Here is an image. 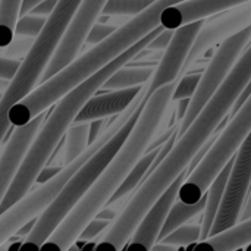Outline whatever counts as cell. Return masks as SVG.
<instances>
[{"label": "cell", "instance_id": "obj_9", "mask_svg": "<svg viewBox=\"0 0 251 251\" xmlns=\"http://www.w3.org/2000/svg\"><path fill=\"white\" fill-rule=\"evenodd\" d=\"M250 188L251 132L243 141L237 153L234 154V163L229 172V178H228V182L222 196V201L218 209L209 237L231 228L234 224L240 221Z\"/></svg>", "mask_w": 251, "mask_h": 251}, {"label": "cell", "instance_id": "obj_7", "mask_svg": "<svg viewBox=\"0 0 251 251\" xmlns=\"http://www.w3.org/2000/svg\"><path fill=\"white\" fill-rule=\"evenodd\" d=\"M251 132V94L241 107L229 118V122L219 132L215 143L210 146L201 162L187 176L178 191V200L191 204L199 201L210 182L237 153L243 141Z\"/></svg>", "mask_w": 251, "mask_h": 251}, {"label": "cell", "instance_id": "obj_26", "mask_svg": "<svg viewBox=\"0 0 251 251\" xmlns=\"http://www.w3.org/2000/svg\"><path fill=\"white\" fill-rule=\"evenodd\" d=\"M47 18L46 16H40V15H32V13L21 15L18 18V22H16V26H15V35L35 38L40 34V31L43 29Z\"/></svg>", "mask_w": 251, "mask_h": 251}, {"label": "cell", "instance_id": "obj_6", "mask_svg": "<svg viewBox=\"0 0 251 251\" xmlns=\"http://www.w3.org/2000/svg\"><path fill=\"white\" fill-rule=\"evenodd\" d=\"M146 91H147V82L143 85V88L140 90V93L135 96V99L132 100V103L118 115V118H115L100 134V137L88 146V149L79 154L74 162L65 165L60 172L53 176L50 181L40 184L38 188H35L34 191H28L25 196H22L16 203H13L9 209H6L3 213H0V244H3L4 241H7L10 237H13L24 225H26L29 221L38 218L46 207L54 200V197L59 194V191L62 190V187L65 185V182L71 178V175L99 149L124 124L125 121L132 115V112L140 106V103L146 99Z\"/></svg>", "mask_w": 251, "mask_h": 251}, {"label": "cell", "instance_id": "obj_10", "mask_svg": "<svg viewBox=\"0 0 251 251\" xmlns=\"http://www.w3.org/2000/svg\"><path fill=\"white\" fill-rule=\"evenodd\" d=\"M106 1L107 0H81L78 3L71 21L68 22L62 34L59 44L56 46L53 56L50 57L38 81L40 84L51 78L54 74L62 71L65 66H68L72 60L78 57V53L85 44L87 35L94 26L97 18L100 16Z\"/></svg>", "mask_w": 251, "mask_h": 251}, {"label": "cell", "instance_id": "obj_3", "mask_svg": "<svg viewBox=\"0 0 251 251\" xmlns=\"http://www.w3.org/2000/svg\"><path fill=\"white\" fill-rule=\"evenodd\" d=\"M162 29H165L162 25L154 28L151 32L144 35L141 40H138L135 44H132L129 49H126L118 57L110 60L106 66L94 72L91 76L79 82L76 87H74L71 91H68L56 101V107L53 109L50 116L43 121L38 132L35 134L32 143L29 144L28 151L16 172V176L12 181V185L0 204V213L9 209L13 203H16L22 196H25L31 190V187L35 184L38 172L47 165L49 159L51 157L53 151L56 150L60 140L66 134L68 128L75 121L82 106L101 88L103 82L115 71L126 65L135 56H138Z\"/></svg>", "mask_w": 251, "mask_h": 251}, {"label": "cell", "instance_id": "obj_13", "mask_svg": "<svg viewBox=\"0 0 251 251\" xmlns=\"http://www.w3.org/2000/svg\"><path fill=\"white\" fill-rule=\"evenodd\" d=\"M190 174L191 171L188 168L184 172H181L174 179V182L162 193V196L151 204V207L146 212V215L137 225L135 231L132 232L128 249H144V250L153 249L154 243L159 240V234L168 218V213L174 201L178 199V191Z\"/></svg>", "mask_w": 251, "mask_h": 251}, {"label": "cell", "instance_id": "obj_21", "mask_svg": "<svg viewBox=\"0 0 251 251\" xmlns=\"http://www.w3.org/2000/svg\"><path fill=\"white\" fill-rule=\"evenodd\" d=\"M154 72V68H126L125 65L121 66L118 71H115L104 82V90H122L129 88L135 85H143L150 81L151 75Z\"/></svg>", "mask_w": 251, "mask_h": 251}, {"label": "cell", "instance_id": "obj_19", "mask_svg": "<svg viewBox=\"0 0 251 251\" xmlns=\"http://www.w3.org/2000/svg\"><path fill=\"white\" fill-rule=\"evenodd\" d=\"M159 150H160V146L156 147V149H153V150L146 151V153L141 156V159L135 163V166L131 169V172L128 174V176L124 179V182L119 185V188H118V190L115 191V194L110 197V200H109L107 204H112V203H116V201L125 199L126 196H129L131 193H134V191L141 185V182L146 179V176H147V174H149V169H150L153 160L156 159Z\"/></svg>", "mask_w": 251, "mask_h": 251}, {"label": "cell", "instance_id": "obj_5", "mask_svg": "<svg viewBox=\"0 0 251 251\" xmlns=\"http://www.w3.org/2000/svg\"><path fill=\"white\" fill-rule=\"evenodd\" d=\"M81 0H59L51 15L47 18L43 29L35 37L31 49L21 60L18 72L10 79L7 88L0 97V144L7 134L12 122L9 119L10 109L25 99L38 84L62 34L71 21Z\"/></svg>", "mask_w": 251, "mask_h": 251}, {"label": "cell", "instance_id": "obj_35", "mask_svg": "<svg viewBox=\"0 0 251 251\" xmlns=\"http://www.w3.org/2000/svg\"><path fill=\"white\" fill-rule=\"evenodd\" d=\"M60 169L62 168H57V166H51V168H47V166H44L40 172H38V175H37V178H35V184H44V182H47V181H50L53 176H56L59 172H60Z\"/></svg>", "mask_w": 251, "mask_h": 251}, {"label": "cell", "instance_id": "obj_2", "mask_svg": "<svg viewBox=\"0 0 251 251\" xmlns=\"http://www.w3.org/2000/svg\"><path fill=\"white\" fill-rule=\"evenodd\" d=\"M176 81L169 82L157 88L146 101L134 128L128 138L107 163L103 172L97 176L94 184L76 203V206L68 213V216L59 224L51 235L43 243L41 249L65 251L72 247L78 240L81 231L87 224L97 216V213L107 206L110 197L128 176L135 163L147 151L153 141L159 125L172 101V93Z\"/></svg>", "mask_w": 251, "mask_h": 251}, {"label": "cell", "instance_id": "obj_18", "mask_svg": "<svg viewBox=\"0 0 251 251\" xmlns=\"http://www.w3.org/2000/svg\"><path fill=\"white\" fill-rule=\"evenodd\" d=\"M232 163H234V156L222 168V171L216 175V178L210 182L209 188L206 190V204H204V209L201 212L203 219H201V225H200L201 226L200 241L206 240L209 237V234H210V229H212V225L215 222L218 209H219L221 201H222V196H224V191H225V187H226V182H228V178H229Z\"/></svg>", "mask_w": 251, "mask_h": 251}, {"label": "cell", "instance_id": "obj_38", "mask_svg": "<svg viewBox=\"0 0 251 251\" xmlns=\"http://www.w3.org/2000/svg\"><path fill=\"white\" fill-rule=\"evenodd\" d=\"M249 250H251V246H250V247H249Z\"/></svg>", "mask_w": 251, "mask_h": 251}, {"label": "cell", "instance_id": "obj_1", "mask_svg": "<svg viewBox=\"0 0 251 251\" xmlns=\"http://www.w3.org/2000/svg\"><path fill=\"white\" fill-rule=\"evenodd\" d=\"M250 78L251 43L246 47L225 81L193 119L190 126L182 135L176 137L171 151L141 182L124 210L110 222L106 232L94 246V250H121L125 247L151 204L174 182V179L190 166L197 151L221 128V124L229 115Z\"/></svg>", "mask_w": 251, "mask_h": 251}, {"label": "cell", "instance_id": "obj_16", "mask_svg": "<svg viewBox=\"0 0 251 251\" xmlns=\"http://www.w3.org/2000/svg\"><path fill=\"white\" fill-rule=\"evenodd\" d=\"M144 85V84H143ZM143 85H135L122 90H110L109 93L93 96L79 110L75 118V124L91 122L96 119H104L124 112L140 93Z\"/></svg>", "mask_w": 251, "mask_h": 251}, {"label": "cell", "instance_id": "obj_24", "mask_svg": "<svg viewBox=\"0 0 251 251\" xmlns=\"http://www.w3.org/2000/svg\"><path fill=\"white\" fill-rule=\"evenodd\" d=\"M153 1L154 0H107L101 13L103 16H135Z\"/></svg>", "mask_w": 251, "mask_h": 251}, {"label": "cell", "instance_id": "obj_30", "mask_svg": "<svg viewBox=\"0 0 251 251\" xmlns=\"http://www.w3.org/2000/svg\"><path fill=\"white\" fill-rule=\"evenodd\" d=\"M116 29L115 25H107V24H94V26L90 29L88 35H87V41L88 44H97L101 40H104L107 35H110L113 31Z\"/></svg>", "mask_w": 251, "mask_h": 251}, {"label": "cell", "instance_id": "obj_29", "mask_svg": "<svg viewBox=\"0 0 251 251\" xmlns=\"http://www.w3.org/2000/svg\"><path fill=\"white\" fill-rule=\"evenodd\" d=\"M112 221H107V219H100V218H94L91 219L87 226L81 231L78 240L81 241H90V240H94V238H99V235L107 229V226L110 225Z\"/></svg>", "mask_w": 251, "mask_h": 251}, {"label": "cell", "instance_id": "obj_33", "mask_svg": "<svg viewBox=\"0 0 251 251\" xmlns=\"http://www.w3.org/2000/svg\"><path fill=\"white\" fill-rule=\"evenodd\" d=\"M59 0H41L38 1L28 13H32V15H40V16H50L51 12L54 10L56 4H57Z\"/></svg>", "mask_w": 251, "mask_h": 251}, {"label": "cell", "instance_id": "obj_20", "mask_svg": "<svg viewBox=\"0 0 251 251\" xmlns=\"http://www.w3.org/2000/svg\"><path fill=\"white\" fill-rule=\"evenodd\" d=\"M204 204H206V193L204 196L196 201V203H191V204H187V203H182L181 200H175L169 213H168V218L160 229V234H159V240L157 241H162L168 234H171L174 229H176L178 226L187 224L190 219L199 216L203 209H204Z\"/></svg>", "mask_w": 251, "mask_h": 251}, {"label": "cell", "instance_id": "obj_15", "mask_svg": "<svg viewBox=\"0 0 251 251\" xmlns=\"http://www.w3.org/2000/svg\"><path fill=\"white\" fill-rule=\"evenodd\" d=\"M244 1L249 0H187L166 7L160 15V25L163 28L176 29L181 25L209 18Z\"/></svg>", "mask_w": 251, "mask_h": 251}, {"label": "cell", "instance_id": "obj_34", "mask_svg": "<svg viewBox=\"0 0 251 251\" xmlns=\"http://www.w3.org/2000/svg\"><path fill=\"white\" fill-rule=\"evenodd\" d=\"M104 129V119H96L88 122V144H93Z\"/></svg>", "mask_w": 251, "mask_h": 251}, {"label": "cell", "instance_id": "obj_11", "mask_svg": "<svg viewBox=\"0 0 251 251\" xmlns=\"http://www.w3.org/2000/svg\"><path fill=\"white\" fill-rule=\"evenodd\" d=\"M210 19H204L193 47L188 53L182 72L188 69L197 59H200L209 49L222 43L225 38L240 32L251 25V0L232 6L226 10L216 13Z\"/></svg>", "mask_w": 251, "mask_h": 251}, {"label": "cell", "instance_id": "obj_25", "mask_svg": "<svg viewBox=\"0 0 251 251\" xmlns=\"http://www.w3.org/2000/svg\"><path fill=\"white\" fill-rule=\"evenodd\" d=\"M201 237V226L200 225H181L168 234L160 243H166L175 247H187L188 244L199 243Z\"/></svg>", "mask_w": 251, "mask_h": 251}, {"label": "cell", "instance_id": "obj_28", "mask_svg": "<svg viewBox=\"0 0 251 251\" xmlns=\"http://www.w3.org/2000/svg\"><path fill=\"white\" fill-rule=\"evenodd\" d=\"M35 38L32 37H22V35H15L13 40L3 49H0L3 51V56L12 57V59H18V57H24L28 50L31 49L32 43Z\"/></svg>", "mask_w": 251, "mask_h": 251}, {"label": "cell", "instance_id": "obj_17", "mask_svg": "<svg viewBox=\"0 0 251 251\" xmlns=\"http://www.w3.org/2000/svg\"><path fill=\"white\" fill-rule=\"evenodd\" d=\"M251 244V218L238 221L231 228L210 235L203 241L188 244L187 250L232 251Z\"/></svg>", "mask_w": 251, "mask_h": 251}, {"label": "cell", "instance_id": "obj_14", "mask_svg": "<svg viewBox=\"0 0 251 251\" xmlns=\"http://www.w3.org/2000/svg\"><path fill=\"white\" fill-rule=\"evenodd\" d=\"M44 119H46V113L44 112L38 113L25 125L16 126L12 137L9 138L0 156V204L4 196L7 194L12 181L15 179L16 172L28 151V147L32 143Z\"/></svg>", "mask_w": 251, "mask_h": 251}, {"label": "cell", "instance_id": "obj_23", "mask_svg": "<svg viewBox=\"0 0 251 251\" xmlns=\"http://www.w3.org/2000/svg\"><path fill=\"white\" fill-rule=\"evenodd\" d=\"M24 0H0V49L6 47L15 37V26L21 15Z\"/></svg>", "mask_w": 251, "mask_h": 251}, {"label": "cell", "instance_id": "obj_8", "mask_svg": "<svg viewBox=\"0 0 251 251\" xmlns=\"http://www.w3.org/2000/svg\"><path fill=\"white\" fill-rule=\"evenodd\" d=\"M251 43V25L241 29L240 32L225 38L212 59L209 60L207 68L200 76V82L190 99L188 107L182 119L178 122V137L184 134V131L190 126L193 119L199 115L203 106L209 101V99L215 94L219 85L225 81L240 56L244 53L246 47Z\"/></svg>", "mask_w": 251, "mask_h": 251}, {"label": "cell", "instance_id": "obj_27", "mask_svg": "<svg viewBox=\"0 0 251 251\" xmlns=\"http://www.w3.org/2000/svg\"><path fill=\"white\" fill-rule=\"evenodd\" d=\"M200 76L201 74H191V75H185L184 78H181L174 88L172 101H178L181 99H191V96L194 94L200 82Z\"/></svg>", "mask_w": 251, "mask_h": 251}, {"label": "cell", "instance_id": "obj_4", "mask_svg": "<svg viewBox=\"0 0 251 251\" xmlns=\"http://www.w3.org/2000/svg\"><path fill=\"white\" fill-rule=\"evenodd\" d=\"M146 101L147 99H144L140 103V106L132 112V115L125 121V124L71 175V178L65 182V185L54 197V200L35 219L32 229L26 235L21 249H41L43 243L51 235V232L59 226V224L76 206V203L94 184V181L103 172L107 163L119 151V149L128 138L131 129L134 128Z\"/></svg>", "mask_w": 251, "mask_h": 251}, {"label": "cell", "instance_id": "obj_12", "mask_svg": "<svg viewBox=\"0 0 251 251\" xmlns=\"http://www.w3.org/2000/svg\"><path fill=\"white\" fill-rule=\"evenodd\" d=\"M206 19V18H204ZM204 19H197L174 29V35L165 49V53L154 69L150 81L147 82L146 99H149L157 88L174 82L182 74V68L193 47V43L204 22Z\"/></svg>", "mask_w": 251, "mask_h": 251}, {"label": "cell", "instance_id": "obj_36", "mask_svg": "<svg viewBox=\"0 0 251 251\" xmlns=\"http://www.w3.org/2000/svg\"><path fill=\"white\" fill-rule=\"evenodd\" d=\"M178 112H176V119H178V122L182 119V116L185 115V112H187V107H188V103H190V99H181V100H178Z\"/></svg>", "mask_w": 251, "mask_h": 251}, {"label": "cell", "instance_id": "obj_32", "mask_svg": "<svg viewBox=\"0 0 251 251\" xmlns=\"http://www.w3.org/2000/svg\"><path fill=\"white\" fill-rule=\"evenodd\" d=\"M172 35H174V29L165 28L149 43V46L146 49H150V50H165L168 47Z\"/></svg>", "mask_w": 251, "mask_h": 251}, {"label": "cell", "instance_id": "obj_31", "mask_svg": "<svg viewBox=\"0 0 251 251\" xmlns=\"http://www.w3.org/2000/svg\"><path fill=\"white\" fill-rule=\"evenodd\" d=\"M19 66H21V60L7 56H0V78L10 81L13 75L18 72Z\"/></svg>", "mask_w": 251, "mask_h": 251}, {"label": "cell", "instance_id": "obj_37", "mask_svg": "<svg viewBox=\"0 0 251 251\" xmlns=\"http://www.w3.org/2000/svg\"><path fill=\"white\" fill-rule=\"evenodd\" d=\"M118 215H119V213H116L115 210H112V209H107V207H106V209L103 207V209H101V210L97 213V216H96V218H100V219H107V221H113V219H115Z\"/></svg>", "mask_w": 251, "mask_h": 251}, {"label": "cell", "instance_id": "obj_22", "mask_svg": "<svg viewBox=\"0 0 251 251\" xmlns=\"http://www.w3.org/2000/svg\"><path fill=\"white\" fill-rule=\"evenodd\" d=\"M88 122L74 124L66 131L63 166L74 162L79 154L88 149Z\"/></svg>", "mask_w": 251, "mask_h": 251}]
</instances>
